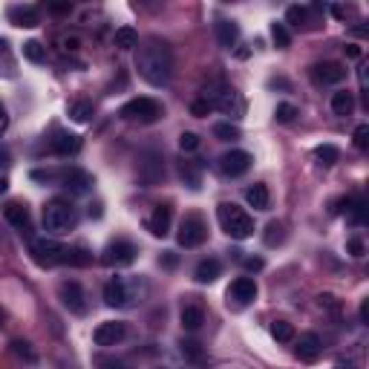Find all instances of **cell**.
<instances>
[{"mask_svg":"<svg viewBox=\"0 0 369 369\" xmlns=\"http://www.w3.org/2000/svg\"><path fill=\"white\" fill-rule=\"evenodd\" d=\"M136 70L150 87H165L173 78V52L165 40L147 38L136 52Z\"/></svg>","mask_w":369,"mask_h":369,"instance_id":"obj_1","label":"cell"},{"mask_svg":"<svg viewBox=\"0 0 369 369\" xmlns=\"http://www.w3.org/2000/svg\"><path fill=\"white\" fill-rule=\"evenodd\" d=\"M144 292H147V283L139 280V277H133V280L113 277L110 283L104 285V303L110 309H125V306L133 303V300H142Z\"/></svg>","mask_w":369,"mask_h":369,"instance_id":"obj_2","label":"cell"},{"mask_svg":"<svg viewBox=\"0 0 369 369\" xmlns=\"http://www.w3.org/2000/svg\"><path fill=\"white\" fill-rule=\"evenodd\" d=\"M216 216H220V225H222V231L231 240H249L254 234L251 214H245L234 202H222L220 208H216Z\"/></svg>","mask_w":369,"mask_h":369,"instance_id":"obj_3","label":"cell"},{"mask_svg":"<svg viewBox=\"0 0 369 369\" xmlns=\"http://www.w3.org/2000/svg\"><path fill=\"white\" fill-rule=\"evenodd\" d=\"M75 208L70 202H64V199H52L47 202V208H44V228L52 231V234H66V231H73L75 228Z\"/></svg>","mask_w":369,"mask_h":369,"instance_id":"obj_4","label":"cell"},{"mask_svg":"<svg viewBox=\"0 0 369 369\" xmlns=\"http://www.w3.org/2000/svg\"><path fill=\"white\" fill-rule=\"evenodd\" d=\"M121 116L150 125V121L162 118V104L156 99H133V101H127L125 107H121Z\"/></svg>","mask_w":369,"mask_h":369,"instance_id":"obj_5","label":"cell"},{"mask_svg":"<svg viewBox=\"0 0 369 369\" xmlns=\"http://www.w3.org/2000/svg\"><path fill=\"white\" fill-rule=\"evenodd\" d=\"M205 237H208V225H205L202 216H196V214L185 216L182 225H179V245L182 249H196V245L205 242Z\"/></svg>","mask_w":369,"mask_h":369,"instance_id":"obj_6","label":"cell"},{"mask_svg":"<svg viewBox=\"0 0 369 369\" xmlns=\"http://www.w3.org/2000/svg\"><path fill=\"white\" fill-rule=\"evenodd\" d=\"M64 254H66V245L55 242V240H35L32 242V257L38 266H58L64 263Z\"/></svg>","mask_w":369,"mask_h":369,"instance_id":"obj_7","label":"cell"},{"mask_svg":"<svg viewBox=\"0 0 369 369\" xmlns=\"http://www.w3.org/2000/svg\"><path fill=\"white\" fill-rule=\"evenodd\" d=\"M136 245L130 242V240H116V242H110L107 249L101 251V263L104 266H130L133 259H136Z\"/></svg>","mask_w":369,"mask_h":369,"instance_id":"obj_8","label":"cell"},{"mask_svg":"<svg viewBox=\"0 0 369 369\" xmlns=\"http://www.w3.org/2000/svg\"><path fill=\"white\" fill-rule=\"evenodd\" d=\"M125 338H127V323H121V320H104L95 326V332H92V340L99 346H116Z\"/></svg>","mask_w":369,"mask_h":369,"instance_id":"obj_9","label":"cell"},{"mask_svg":"<svg viewBox=\"0 0 369 369\" xmlns=\"http://www.w3.org/2000/svg\"><path fill=\"white\" fill-rule=\"evenodd\" d=\"M58 294H61V303L70 309L73 314H84L87 311V297H84V289L75 283V280H66V283H61V289H58Z\"/></svg>","mask_w":369,"mask_h":369,"instance_id":"obj_10","label":"cell"},{"mask_svg":"<svg viewBox=\"0 0 369 369\" xmlns=\"http://www.w3.org/2000/svg\"><path fill=\"white\" fill-rule=\"evenodd\" d=\"M251 168V153H245V150H228V153L220 156V170L225 176H242L245 170Z\"/></svg>","mask_w":369,"mask_h":369,"instance_id":"obj_11","label":"cell"},{"mask_svg":"<svg viewBox=\"0 0 369 369\" xmlns=\"http://www.w3.org/2000/svg\"><path fill=\"white\" fill-rule=\"evenodd\" d=\"M211 107H220V110L225 116H231V118H242V113H245V101L240 99V92H234V90H220L211 99Z\"/></svg>","mask_w":369,"mask_h":369,"instance_id":"obj_12","label":"cell"},{"mask_svg":"<svg viewBox=\"0 0 369 369\" xmlns=\"http://www.w3.org/2000/svg\"><path fill=\"white\" fill-rule=\"evenodd\" d=\"M162 170H165V168H162V156L159 153H144L142 162H139V182L144 188L156 185L162 179Z\"/></svg>","mask_w":369,"mask_h":369,"instance_id":"obj_13","label":"cell"},{"mask_svg":"<svg viewBox=\"0 0 369 369\" xmlns=\"http://www.w3.org/2000/svg\"><path fill=\"white\" fill-rule=\"evenodd\" d=\"M294 352H297V358L300 361H306V364H311V361H318L320 358V349H323V344H320V338L318 335H311V332H306V335H300V338H294Z\"/></svg>","mask_w":369,"mask_h":369,"instance_id":"obj_14","label":"cell"},{"mask_svg":"<svg viewBox=\"0 0 369 369\" xmlns=\"http://www.w3.org/2000/svg\"><path fill=\"white\" fill-rule=\"evenodd\" d=\"M170 220H173L170 205H156L153 214H150V220H147V231H150L153 237H168Z\"/></svg>","mask_w":369,"mask_h":369,"instance_id":"obj_15","label":"cell"},{"mask_svg":"<svg viewBox=\"0 0 369 369\" xmlns=\"http://www.w3.org/2000/svg\"><path fill=\"white\" fill-rule=\"evenodd\" d=\"M228 297H231V300H237L240 306H249L251 300L257 297V283H254L251 277H237L234 283H231Z\"/></svg>","mask_w":369,"mask_h":369,"instance_id":"obj_16","label":"cell"},{"mask_svg":"<svg viewBox=\"0 0 369 369\" xmlns=\"http://www.w3.org/2000/svg\"><path fill=\"white\" fill-rule=\"evenodd\" d=\"M3 216H6V222L12 228H18V231H29L32 225V216H29V208L21 202H9L6 208H3Z\"/></svg>","mask_w":369,"mask_h":369,"instance_id":"obj_17","label":"cell"},{"mask_svg":"<svg viewBox=\"0 0 369 369\" xmlns=\"http://www.w3.org/2000/svg\"><path fill=\"white\" fill-rule=\"evenodd\" d=\"M314 81L318 84H340V81L346 78V70L340 64H335V61H326V64H318L314 66Z\"/></svg>","mask_w":369,"mask_h":369,"instance_id":"obj_18","label":"cell"},{"mask_svg":"<svg viewBox=\"0 0 369 369\" xmlns=\"http://www.w3.org/2000/svg\"><path fill=\"white\" fill-rule=\"evenodd\" d=\"M9 21L15 26H23V29H35L40 23V15L35 6H12L9 9Z\"/></svg>","mask_w":369,"mask_h":369,"instance_id":"obj_19","label":"cell"},{"mask_svg":"<svg viewBox=\"0 0 369 369\" xmlns=\"http://www.w3.org/2000/svg\"><path fill=\"white\" fill-rule=\"evenodd\" d=\"M214 32H216V40H220V47H225V49H234V47H237V40H240V26H237L234 21H216Z\"/></svg>","mask_w":369,"mask_h":369,"instance_id":"obj_20","label":"cell"},{"mask_svg":"<svg viewBox=\"0 0 369 369\" xmlns=\"http://www.w3.org/2000/svg\"><path fill=\"white\" fill-rule=\"evenodd\" d=\"M52 150H55V156H73L81 150V139L73 133H58L55 139H52Z\"/></svg>","mask_w":369,"mask_h":369,"instance_id":"obj_21","label":"cell"},{"mask_svg":"<svg viewBox=\"0 0 369 369\" xmlns=\"http://www.w3.org/2000/svg\"><path fill=\"white\" fill-rule=\"evenodd\" d=\"M64 185L70 188V190H75V194H84V190H90V185H92V176L87 170L70 168V170L64 173Z\"/></svg>","mask_w":369,"mask_h":369,"instance_id":"obj_22","label":"cell"},{"mask_svg":"<svg viewBox=\"0 0 369 369\" xmlns=\"http://www.w3.org/2000/svg\"><path fill=\"white\" fill-rule=\"evenodd\" d=\"M245 202L251 205L254 211H268V205H271V194H268V188L266 185H251L249 190H245Z\"/></svg>","mask_w":369,"mask_h":369,"instance_id":"obj_23","label":"cell"},{"mask_svg":"<svg viewBox=\"0 0 369 369\" xmlns=\"http://www.w3.org/2000/svg\"><path fill=\"white\" fill-rule=\"evenodd\" d=\"M222 275V266H220V259H214V257H208V259H202V263L196 266V283H214L216 277Z\"/></svg>","mask_w":369,"mask_h":369,"instance_id":"obj_24","label":"cell"},{"mask_svg":"<svg viewBox=\"0 0 369 369\" xmlns=\"http://www.w3.org/2000/svg\"><path fill=\"white\" fill-rule=\"evenodd\" d=\"M202 323H205V311L199 306H185L182 309V326L188 332H199Z\"/></svg>","mask_w":369,"mask_h":369,"instance_id":"obj_25","label":"cell"},{"mask_svg":"<svg viewBox=\"0 0 369 369\" xmlns=\"http://www.w3.org/2000/svg\"><path fill=\"white\" fill-rule=\"evenodd\" d=\"M352 110H355V99H352V92L340 90V92H335V95H332V113H335V116H349Z\"/></svg>","mask_w":369,"mask_h":369,"instance_id":"obj_26","label":"cell"},{"mask_svg":"<svg viewBox=\"0 0 369 369\" xmlns=\"http://www.w3.org/2000/svg\"><path fill=\"white\" fill-rule=\"evenodd\" d=\"M179 352H182V358L190 361V364H205V349H202L199 340H182Z\"/></svg>","mask_w":369,"mask_h":369,"instance_id":"obj_27","label":"cell"},{"mask_svg":"<svg viewBox=\"0 0 369 369\" xmlns=\"http://www.w3.org/2000/svg\"><path fill=\"white\" fill-rule=\"evenodd\" d=\"M271 338H275L277 344H292L297 335H294V326L289 320H275L271 323Z\"/></svg>","mask_w":369,"mask_h":369,"instance_id":"obj_28","label":"cell"},{"mask_svg":"<svg viewBox=\"0 0 369 369\" xmlns=\"http://www.w3.org/2000/svg\"><path fill=\"white\" fill-rule=\"evenodd\" d=\"M116 47L118 49H133L139 47V35H136V29H130V26H121V29H116Z\"/></svg>","mask_w":369,"mask_h":369,"instance_id":"obj_29","label":"cell"},{"mask_svg":"<svg viewBox=\"0 0 369 369\" xmlns=\"http://www.w3.org/2000/svg\"><path fill=\"white\" fill-rule=\"evenodd\" d=\"M179 170H182V179H185V185L196 190V188H199V173H202L199 162H182Z\"/></svg>","mask_w":369,"mask_h":369,"instance_id":"obj_30","label":"cell"},{"mask_svg":"<svg viewBox=\"0 0 369 369\" xmlns=\"http://www.w3.org/2000/svg\"><path fill=\"white\" fill-rule=\"evenodd\" d=\"M23 58L32 61V64H40L47 58V47L40 44V40H26V44H23Z\"/></svg>","mask_w":369,"mask_h":369,"instance_id":"obj_31","label":"cell"},{"mask_svg":"<svg viewBox=\"0 0 369 369\" xmlns=\"http://www.w3.org/2000/svg\"><path fill=\"white\" fill-rule=\"evenodd\" d=\"M214 136L222 142H234V139H240V127L231 125V121H220V125H214Z\"/></svg>","mask_w":369,"mask_h":369,"instance_id":"obj_32","label":"cell"},{"mask_svg":"<svg viewBox=\"0 0 369 369\" xmlns=\"http://www.w3.org/2000/svg\"><path fill=\"white\" fill-rule=\"evenodd\" d=\"M90 259H92V254L87 249H66V254H64V263H70V266H90Z\"/></svg>","mask_w":369,"mask_h":369,"instance_id":"obj_33","label":"cell"},{"mask_svg":"<svg viewBox=\"0 0 369 369\" xmlns=\"http://www.w3.org/2000/svg\"><path fill=\"white\" fill-rule=\"evenodd\" d=\"M314 156H318V162H320V165H326V168H329V165H335V162H338V147L335 144H320L318 150H314Z\"/></svg>","mask_w":369,"mask_h":369,"instance_id":"obj_34","label":"cell"},{"mask_svg":"<svg viewBox=\"0 0 369 369\" xmlns=\"http://www.w3.org/2000/svg\"><path fill=\"white\" fill-rule=\"evenodd\" d=\"M70 116H73V121H78V125H84V121H90V116H92V104L90 101H75L70 107Z\"/></svg>","mask_w":369,"mask_h":369,"instance_id":"obj_35","label":"cell"},{"mask_svg":"<svg viewBox=\"0 0 369 369\" xmlns=\"http://www.w3.org/2000/svg\"><path fill=\"white\" fill-rule=\"evenodd\" d=\"M271 38H275V44H277L280 49H285V47L292 44V35H289V29H285L283 23H275V26H271Z\"/></svg>","mask_w":369,"mask_h":369,"instance_id":"obj_36","label":"cell"},{"mask_svg":"<svg viewBox=\"0 0 369 369\" xmlns=\"http://www.w3.org/2000/svg\"><path fill=\"white\" fill-rule=\"evenodd\" d=\"M306 18H309V12L303 6H289V9H285V21H289L292 26H303Z\"/></svg>","mask_w":369,"mask_h":369,"instance_id":"obj_37","label":"cell"},{"mask_svg":"<svg viewBox=\"0 0 369 369\" xmlns=\"http://www.w3.org/2000/svg\"><path fill=\"white\" fill-rule=\"evenodd\" d=\"M275 116H277V121H283V125H289V121H294V116H297V107L294 104H277V110H275Z\"/></svg>","mask_w":369,"mask_h":369,"instance_id":"obj_38","label":"cell"},{"mask_svg":"<svg viewBox=\"0 0 369 369\" xmlns=\"http://www.w3.org/2000/svg\"><path fill=\"white\" fill-rule=\"evenodd\" d=\"M179 147L185 150V153H194V150L199 147V136L196 133H182L179 136Z\"/></svg>","mask_w":369,"mask_h":369,"instance_id":"obj_39","label":"cell"},{"mask_svg":"<svg viewBox=\"0 0 369 369\" xmlns=\"http://www.w3.org/2000/svg\"><path fill=\"white\" fill-rule=\"evenodd\" d=\"M266 242H268V245L283 242V225H280V222H271V225L266 228Z\"/></svg>","mask_w":369,"mask_h":369,"instance_id":"obj_40","label":"cell"},{"mask_svg":"<svg viewBox=\"0 0 369 369\" xmlns=\"http://www.w3.org/2000/svg\"><path fill=\"white\" fill-rule=\"evenodd\" d=\"M12 349H15V355L18 358H26V361H35V352H32V346L26 344V340H15L12 344Z\"/></svg>","mask_w":369,"mask_h":369,"instance_id":"obj_41","label":"cell"},{"mask_svg":"<svg viewBox=\"0 0 369 369\" xmlns=\"http://www.w3.org/2000/svg\"><path fill=\"white\" fill-rule=\"evenodd\" d=\"M366 144H369V127H366V125H361V127H355V147H361V150H366Z\"/></svg>","mask_w":369,"mask_h":369,"instance_id":"obj_42","label":"cell"},{"mask_svg":"<svg viewBox=\"0 0 369 369\" xmlns=\"http://www.w3.org/2000/svg\"><path fill=\"white\" fill-rule=\"evenodd\" d=\"M95 364H99V369H127V364L118 358H99Z\"/></svg>","mask_w":369,"mask_h":369,"instance_id":"obj_43","label":"cell"},{"mask_svg":"<svg viewBox=\"0 0 369 369\" xmlns=\"http://www.w3.org/2000/svg\"><path fill=\"white\" fill-rule=\"evenodd\" d=\"M190 110H194V116H205V113H211V101L205 99V101H194L190 104Z\"/></svg>","mask_w":369,"mask_h":369,"instance_id":"obj_44","label":"cell"},{"mask_svg":"<svg viewBox=\"0 0 369 369\" xmlns=\"http://www.w3.org/2000/svg\"><path fill=\"white\" fill-rule=\"evenodd\" d=\"M61 44L70 49V52H75V49L81 47V38H78V35H64V38H61Z\"/></svg>","mask_w":369,"mask_h":369,"instance_id":"obj_45","label":"cell"},{"mask_svg":"<svg viewBox=\"0 0 369 369\" xmlns=\"http://www.w3.org/2000/svg\"><path fill=\"white\" fill-rule=\"evenodd\" d=\"M349 251H352V257H361V254H364V242H361L358 237H352V240H349Z\"/></svg>","mask_w":369,"mask_h":369,"instance_id":"obj_46","label":"cell"},{"mask_svg":"<svg viewBox=\"0 0 369 369\" xmlns=\"http://www.w3.org/2000/svg\"><path fill=\"white\" fill-rule=\"evenodd\" d=\"M245 268H249V271H259V268H263V259H259V257H249V259H245Z\"/></svg>","mask_w":369,"mask_h":369,"instance_id":"obj_47","label":"cell"},{"mask_svg":"<svg viewBox=\"0 0 369 369\" xmlns=\"http://www.w3.org/2000/svg\"><path fill=\"white\" fill-rule=\"evenodd\" d=\"M6 127H9V116H6V107L0 104V133H3Z\"/></svg>","mask_w":369,"mask_h":369,"instance_id":"obj_48","label":"cell"},{"mask_svg":"<svg viewBox=\"0 0 369 369\" xmlns=\"http://www.w3.org/2000/svg\"><path fill=\"white\" fill-rule=\"evenodd\" d=\"M0 168H9V150L0 147Z\"/></svg>","mask_w":369,"mask_h":369,"instance_id":"obj_49","label":"cell"},{"mask_svg":"<svg viewBox=\"0 0 369 369\" xmlns=\"http://www.w3.org/2000/svg\"><path fill=\"white\" fill-rule=\"evenodd\" d=\"M346 55H349V58H361V47L349 44V47H346Z\"/></svg>","mask_w":369,"mask_h":369,"instance_id":"obj_50","label":"cell"},{"mask_svg":"<svg viewBox=\"0 0 369 369\" xmlns=\"http://www.w3.org/2000/svg\"><path fill=\"white\" fill-rule=\"evenodd\" d=\"M332 369H358V366H355L352 361H338V364H335Z\"/></svg>","mask_w":369,"mask_h":369,"instance_id":"obj_51","label":"cell"},{"mask_svg":"<svg viewBox=\"0 0 369 369\" xmlns=\"http://www.w3.org/2000/svg\"><path fill=\"white\" fill-rule=\"evenodd\" d=\"M165 266H168V268H173V266H176V257H173V254H168V257H165Z\"/></svg>","mask_w":369,"mask_h":369,"instance_id":"obj_52","label":"cell"},{"mask_svg":"<svg viewBox=\"0 0 369 369\" xmlns=\"http://www.w3.org/2000/svg\"><path fill=\"white\" fill-rule=\"evenodd\" d=\"M52 12H58V15H64V12H70V6H58V3H55V6H52Z\"/></svg>","mask_w":369,"mask_h":369,"instance_id":"obj_53","label":"cell"},{"mask_svg":"<svg viewBox=\"0 0 369 369\" xmlns=\"http://www.w3.org/2000/svg\"><path fill=\"white\" fill-rule=\"evenodd\" d=\"M6 185H9L6 179H0V194H6Z\"/></svg>","mask_w":369,"mask_h":369,"instance_id":"obj_54","label":"cell"},{"mask_svg":"<svg viewBox=\"0 0 369 369\" xmlns=\"http://www.w3.org/2000/svg\"><path fill=\"white\" fill-rule=\"evenodd\" d=\"M3 49H6V40H3V38H0V52H3Z\"/></svg>","mask_w":369,"mask_h":369,"instance_id":"obj_55","label":"cell"},{"mask_svg":"<svg viewBox=\"0 0 369 369\" xmlns=\"http://www.w3.org/2000/svg\"><path fill=\"white\" fill-rule=\"evenodd\" d=\"M0 326H3V314H0Z\"/></svg>","mask_w":369,"mask_h":369,"instance_id":"obj_56","label":"cell"}]
</instances>
